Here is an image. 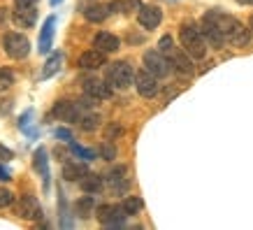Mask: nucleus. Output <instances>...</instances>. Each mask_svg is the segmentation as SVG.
Instances as JSON below:
<instances>
[{
    "label": "nucleus",
    "instance_id": "nucleus-1",
    "mask_svg": "<svg viewBox=\"0 0 253 230\" xmlns=\"http://www.w3.org/2000/svg\"><path fill=\"white\" fill-rule=\"evenodd\" d=\"M205 16H207L209 21H214L216 26L221 28V33L225 35V40H228L230 45H235V46H246V45H249L251 31H249L242 21H237L235 16L225 14V12H221V9H209Z\"/></svg>",
    "mask_w": 253,
    "mask_h": 230
},
{
    "label": "nucleus",
    "instance_id": "nucleus-2",
    "mask_svg": "<svg viewBox=\"0 0 253 230\" xmlns=\"http://www.w3.org/2000/svg\"><path fill=\"white\" fill-rule=\"evenodd\" d=\"M179 40H181L184 51L191 56L193 61H202V58L207 56V40H205V35H202L198 23H193V21L181 23V28H179Z\"/></svg>",
    "mask_w": 253,
    "mask_h": 230
},
{
    "label": "nucleus",
    "instance_id": "nucleus-3",
    "mask_svg": "<svg viewBox=\"0 0 253 230\" xmlns=\"http://www.w3.org/2000/svg\"><path fill=\"white\" fill-rule=\"evenodd\" d=\"M132 82H135V70L130 68V63L116 61L107 68V84L112 86V89L123 91V89L132 86Z\"/></svg>",
    "mask_w": 253,
    "mask_h": 230
},
{
    "label": "nucleus",
    "instance_id": "nucleus-4",
    "mask_svg": "<svg viewBox=\"0 0 253 230\" xmlns=\"http://www.w3.org/2000/svg\"><path fill=\"white\" fill-rule=\"evenodd\" d=\"M95 216L105 228H123L126 219H128V214H126V209L121 205H102V207H98Z\"/></svg>",
    "mask_w": 253,
    "mask_h": 230
},
{
    "label": "nucleus",
    "instance_id": "nucleus-5",
    "mask_svg": "<svg viewBox=\"0 0 253 230\" xmlns=\"http://www.w3.org/2000/svg\"><path fill=\"white\" fill-rule=\"evenodd\" d=\"M2 46H5V54L9 58H14V61H21V58H26V56L31 54V42L21 33H7Z\"/></svg>",
    "mask_w": 253,
    "mask_h": 230
},
{
    "label": "nucleus",
    "instance_id": "nucleus-6",
    "mask_svg": "<svg viewBox=\"0 0 253 230\" xmlns=\"http://www.w3.org/2000/svg\"><path fill=\"white\" fill-rule=\"evenodd\" d=\"M135 89L142 98H156L158 91H161V84H158V77L151 75L149 70H139L135 72Z\"/></svg>",
    "mask_w": 253,
    "mask_h": 230
},
{
    "label": "nucleus",
    "instance_id": "nucleus-7",
    "mask_svg": "<svg viewBox=\"0 0 253 230\" xmlns=\"http://www.w3.org/2000/svg\"><path fill=\"white\" fill-rule=\"evenodd\" d=\"M144 68L149 70L151 75L158 77V79H163V77H168L169 72H172V63H169V58L165 54H161V51H146Z\"/></svg>",
    "mask_w": 253,
    "mask_h": 230
},
{
    "label": "nucleus",
    "instance_id": "nucleus-8",
    "mask_svg": "<svg viewBox=\"0 0 253 230\" xmlns=\"http://www.w3.org/2000/svg\"><path fill=\"white\" fill-rule=\"evenodd\" d=\"M54 116L58 121L77 123L82 119V107H79L77 102H70V100H58L54 105Z\"/></svg>",
    "mask_w": 253,
    "mask_h": 230
},
{
    "label": "nucleus",
    "instance_id": "nucleus-9",
    "mask_svg": "<svg viewBox=\"0 0 253 230\" xmlns=\"http://www.w3.org/2000/svg\"><path fill=\"white\" fill-rule=\"evenodd\" d=\"M16 212H19V216L26 219V221H38V219H42V205H40V200L35 198V195H21Z\"/></svg>",
    "mask_w": 253,
    "mask_h": 230
},
{
    "label": "nucleus",
    "instance_id": "nucleus-10",
    "mask_svg": "<svg viewBox=\"0 0 253 230\" xmlns=\"http://www.w3.org/2000/svg\"><path fill=\"white\" fill-rule=\"evenodd\" d=\"M137 21L142 28H146V31H154V28H158L163 21V12L156 5H142V7L137 9Z\"/></svg>",
    "mask_w": 253,
    "mask_h": 230
},
{
    "label": "nucleus",
    "instance_id": "nucleus-11",
    "mask_svg": "<svg viewBox=\"0 0 253 230\" xmlns=\"http://www.w3.org/2000/svg\"><path fill=\"white\" fill-rule=\"evenodd\" d=\"M54 31H56V16H46L42 28H40V40H38V51L40 54H49L51 51V42H54Z\"/></svg>",
    "mask_w": 253,
    "mask_h": 230
},
{
    "label": "nucleus",
    "instance_id": "nucleus-12",
    "mask_svg": "<svg viewBox=\"0 0 253 230\" xmlns=\"http://www.w3.org/2000/svg\"><path fill=\"white\" fill-rule=\"evenodd\" d=\"M200 31H202V35H205V40H207V45H211L214 49H223V45L228 42L225 35L221 33V28H218L214 21H209L207 16H205L202 23H200Z\"/></svg>",
    "mask_w": 253,
    "mask_h": 230
},
{
    "label": "nucleus",
    "instance_id": "nucleus-13",
    "mask_svg": "<svg viewBox=\"0 0 253 230\" xmlns=\"http://www.w3.org/2000/svg\"><path fill=\"white\" fill-rule=\"evenodd\" d=\"M168 58H169L172 68H174L176 72H181V75H191L193 72V58L184 51V46H181V49H176L174 46V49L168 54Z\"/></svg>",
    "mask_w": 253,
    "mask_h": 230
},
{
    "label": "nucleus",
    "instance_id": "nucleus-14",
    "mask_svg": "<svg viewBox=\"0 0 253 230\" xmlns=\"http://www.w3.org/2000/svg\"><path fill=\"white\" fill-rule=\"evenodd\" d=\"M112 91H114V89H112L107 82H100V79H86L84 82V93L91 95V98H95V100L112 98Z\"/></svg>",
    "mask_w": 253,
    "mask_h": 230
},
{
    "label": "nucleus",
    "instance_id": "nucleus-15",
    "mask_svg": "<svg viewBox=\"0 0 253 230\" xmlns=\"http://www.w3.org/2000/svg\"><path fill=\"white\" fill-rule=\"evenodd\" d=\"M102 65H107V56H105V51H100V49H88V51H84V54L79 56V68L98 70Z\"/></svg>",
    "mask_w": 253,
    "mask_h": 230
},
{
    "label": "nucleus",
    "instance_id": "nucleus-16",
    "mask_svg": "<svg viewBox=\"0 0 253 230\" xmlns=\"http://www.w3.org/2000/svg\"><path fill=\"white\" fill-rule=\"evenodd\" d=\"M93 46L100 49V51H105V54H112V51H116V49L121 46V40L116 38L114 33L100 31V33H95V38H93Z\"/></svg>",
    "mask_w": 253,
    "mask_h": 230
},
{
    "label": "nucleus",
    "instance_id": "nucleus-17",
    "mask_svg": "<svg viewBox=\"0 0 253 230\" xmlns=\"http://www.w3.org/2000/svg\"><path fill=\"white\" fill-rule=\"evenodd\" d=\"M14 23L19 26V28H33L35 26V19H38V9L33 7H19L14 12Z\"/></svg>",
    "mask_w": 253,
    "mask_h": 230
},
{
    "label": "nucleus",
    "instance_id": "nucleus-18",
    "mask_svg": "<svg viewBox=\"0 0 253 230\" xmlns=\"http://www.w3.org/2000/svg\"><path fill=\"white\" fill-rule=\"evenodd\" d=\"M84 16H86V21H91V23H102L109 16V5H102V2L86 5Z\"/></svg>",
    "mask_w": 253,
    "mask_h": 230
},
{
    "label": "nucleus",
    "instance_id": "nucleus-19",
    "mask_svg": "<svg viewBox=\"0 0 253 230\" xmlns=\"http://www.w3.org/2000/svg\"><path fill=\"white\" fill-rule=\"evenodd\" d=\"M61 63H63V54L61 51H56V54H51L49 58H46L44 68L40 70V82H44V79H49V77H54L58 70H61Z\"/></svg>",
    "mask_w": 253,
    "mask_h": 230
},
{
    "label": "nucleus",
    "instance_id": "nucleus-20",
    "mask_svg": "<svg viewBox=\"0 0 253 230\" xmlns=\"http://www.w3.org/2000/svg\"><path fill=\"white\" fill-rule=\"evenodd\" d=\"M79 186H82V191H84V193H91V195H95V193L102 191V177L88 172V175H84L82 179H79Z\"/></svg>",
    "mask_w": 253,
    "mask_h": 230
},
{
    "label": "nucleus",
    "instance_id": "nucleus-21",
    "mask_svg": "<svg viewBox=\"0 0 253 230\" xmlns=\"http://www.w3.org/2000/svg\"><path fill=\"white\" fill-rule=\"evenodd\" d=\"M139 7H142L139 0H112L109 2V12H114V14H130Z\"/></svg>",
    "mask_w": 253,
    "mask_h": 230
},
{
    "label": "nucleus",
    "instance_id": "nucleus-22",
    "mask_svg": "<svg viewBox=\"0 0 253 230\" xmlns=\"http://www.w3.org/2000/svg\"><path fill=\"white\" fill-rule=\"evenodd\" d=\"M84 175H88V168H86L84 163H65L63 165V177L68 182H79Z\"/></svg>",
    "mask_w": 253,
    "mask_h": 230
},
{
    "label": "nucleus",
    "instance_id": "nucleus-23",
    "mask_svg": "<svg viewBox=\"0 0 253 230\" xmlns=\"http://www.w3.org/2000/svg\"><path fill=\"white\" fill-rule=\"evenodd\" d=\"M35 168L40 170V175H42V182H44V191L49 188V158H46V151L40 146L38 151H35Z\"/></svg>",
    "mask_w": 253,
    "mask_h": 230
},
{
    "label": "nucleus",
    "instance_id": "nucleus-24",
    "mask_svg": "<svg viewBox=\"0 0 253 230\" xmlns=\"http://www.w3.org/2000/svg\"><path fill=\"white\" fill-rule=\"evenodd\" d=\"M93 209H95V200L91 198V193L84 195V198L77 202V214L82 216V219H88V216L93 214Z\"/></svg>",
    "mask_w": 253,
    "mask_h": 230
},
{
    "label": "nucleus",
    "instance_id": "nucleus-25",
    "mask_svg": "<svg viewBox=\"0 0 253 230\" xmlns=\"http://www.w3.org/2000/svg\"><path fill=\"white\" fill-rule=\"evenodd\" d=\"M79 126H82V131L86 133H93L95 128H100V116L98 114H82V119H79Z\"/></svg>",
    "mask_w": 253,
    "mask_h": 230
},
{
    "label": "nucleus",
    "instance_id": "nucleus-26",
    "mask_svg": "<svg viewBox=\"0 0 253 230\" xmlns=\"http://www.w3.org/2000/svg\"><path fill=\"white\" fill-rule=\"evenodd\" d=\"M142 205H144V202H142V200H139L137 195H130V198H126V200L121 202V207L126 209V214H128V216L137 214L139 209H142Z\"/></svg>",
    "mask_w": 253,
    "mask_h": 230
},
{
    "label": "nucleus",
    "instance_id": "nucleus-27",
    "mask_svg": "<svg viewBox=\"0 0 253 230\" xmlns=\"http://www.w3.org/2000/svg\"><path fill=\"white\" fill-rule=\"evenodd\" d=\"M12 84H14V75H12V70L0 68V93L7 91V89H12Z\"/></svg>",
    "mask_w": 253,
    "mask_h": 230
},
{
    "label": "nucleus",
    "instance_id": "nucleus-28",
    "mask_svg": "<svg viewBox=\"0 0 253 230\" xmlns=\"http://www.w3.org/2000/svg\"><path fill=\"white\" fill-rule=\"evenodd\" d=\"M70 149H72V153H77L79 158H84V161H93V158H95V151H93V149H84V146L75 144L72 139H70Z\"/></svg>",
    "mask_w": 253,
    "mask_h": 230
},
{
    "label": "nucleus",
    "instance_id": "nucleus-29",
    "mask_svg": "<svg viewBox=\"0 0 253 230\" xmlns=\"http://www.w3.org/2000/svg\"><path fill=\"white\" fill-rule=\"evenodd\" d=\"M31 123H33V109H28V112H23V116H21V121H19V128H21L23 133H28V135H35V131L31 128Z\"/></svg>",
    "mask_w": 253,
    "mask_h": 230
},
{
    "label": "nucleus",
    "instance_id": "nucleus-30",
    "mask_svg": "<svg viewBox=\"0 0 253 230\" xmlns=\"http://www.w3.org/2000/svg\"><path fill=\"white\" fill-rule=\"evenodd\" d=\"M172 49H174V40H172V35H163V38L158 40V51L168 56Z\"/></svg>",
    "mask_w": 253,
    "mask_h": 230
},
{
    "label": "nucleus",
    "instance_id": "nucleus-31",
    "mask_svg": "<svg viewBox=\"0 0 253 230\" xmlns=\"http://www.w3.org/2000/svg\"><path fill=\"white\" fill-rule=\"evenodd\" d=\"M100 156L105 158V161H114V156H116V149L112 146V139H107L105 144L100 146Z\"/></svg>",
    "mask_w": 253,
    "mask_h": 230
},
{
    "label": "nucleus",
    "instance_id": "nucleus-32",
    "mask_svg": "<svg viewBox=\"0 0 253 230\" xmlns=\"http://www.w3.org/2000/svg\"><path fill=\"white\" fill-rule=\"evenodd\" d=\"M14 202V193L7 191V188H0V209L2 207H9Z\"/></svg>",
    "mask_w": 253,
    "mask_h": 230
},
{
    "label": "nucleus",
    "instance_id": "nucleus-33",
    "mask_svg": "<svg viewBox=\"0 0 253 230\" xmlns=\"http://www.w3.org/2000/svg\"><path fill=\"white\" fill-rule=\"evenodd\" d=\"M14 158V153H12V149H7V146L0 144V163H7Z\"/></svg>",
    "mask_w": 253,
    "mask_h": 230
},
{
    "label": "nucleus",
    "instance_id": "nucleus-34",
    "mask_svg": "<svg viewBox=\"0 0 253 230\" xmlns=\"http://www.w3.org/2000/svg\"><path fill=\"white\" fill-rule=\"evenodd\" d=\"M56 138L63 139V142H70V139H72V133L65 131V128H56Z\"/></svg>",
    "mask_w": 253,
    "mask_h": 230
},
{
    "label": "nucleus",
    "instance_id": "nucleus-35",
    "mask_svg": "<svg viewBox=\"0 0 253 230\" xmlns=\"http://www.w3.org/2000/svg\"><path fill=\"white\" fill-rule=\"evenodd\" d=\"M9 179H12V172H9L7 168H2V165H0V182H9Z\"/></svg>",
    "mask_w": 253,
    "mask_h": 230
},
{
    "label": "nucleus",
    "instance_id": "nucleus-36",
    "mask_svg": "<svg viewBox=\"0 0 253 230\" xmlns=\"http://www.w3.org/2000/svg\"><path fill=\"white\" fill-rule=\"evenodd\" d=\"M114 135H121V128H119V126H109L107 128V139H112Z\"/></svg>",
    "mask_w": 253,
    "mask_h": 230
},
{
    "label": "nucleus",
    "instance_id": "nucleus-37",
    "mask_svg": "<svg viewBox=\"0 0 253 230\" xmlns=\"http://www.w3.org/2000/svg\"><path fill=\"white\" fill-rule=\"evenodd\" d=\"M16 2V7H33L38 0H14Z\"/></svg>",
    "mask_w": 253,
    "mask_h": 230
},
{
    "label": "nucleus",
    "instance_id": "nucleus-38",
    "mask_svg": "<svg viewBox=\"0 0 253 230\" xmlns=\"http://www.w3.org/2000/svg\"><path fill=\"white\" fill-rule=\"evenodd\" d=\"M5 21H7V9H5V7H0V26H2Z\"/></svg>",
    "mask_w": 253,
    "mask_h": 230
},
{
    "label": "nucleus",
    "instance_id": "nucleus-39",
    "mask_svg": "<svg viewBox=\"0 0 253 230\" xmlns=\"http://www.w3.org/2000/svg\"><path fill=\"white\" fill-rule=\"evenodd\" d=\"M239 5H253V0H237Z\"/></svg>",
    "mask_w": 253,
    "mask_h": 230
},
{
    "label": "nucleus",
    "instance_id": "nucleus-40",
    "mask_svg": "<svg viewBox=\"0 0 253 230\" xmlns=\"http://www.w3.org/2000/svg\"><path fill=\"white\" fill-rule=\"evenodd\" d=\"M249 31H251V35H253V16L249 19Z\"/></svg>",
    "mask_w": 253,
    "mask_h": 230
},
{
    "label": "nucleus",
    "instance_id": "nucleus-41",
    "mask_svg": "<svg viewBox=\"0 0 253 230\" xmlns=\"http://www.w3.org/2000/svg\"><path fill=\"white\" fill-rule=\"evenodd\" d=\"M49 2H51V5L56 7V5H58V2H63V0H49Z\"/></svg>",
    "mask_w": 253,
    "mask_h": 230
}]
</instances>
